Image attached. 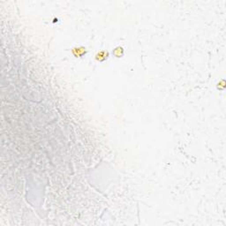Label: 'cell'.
Returning a JSON list of instances; mask_svg holds the SVG:
<instances>
[{"label":"cell","mask_w":226,"mask_h":226,"mask_svg":"<svg viewBox=\"0 0 226 226\" xmlns=\"http://www.w3.org/2000/svg\"><path fill=\"white\" fill-rule=\"evenodd\" d=\"M72 52L75 58H81V57H83V56L87 53V50H86L85 47L81 46V47H75V48H73Z\"/></svg>","instance_id":"6da1fadb"},{"label":"cell","mask_w":226,"mask_h":226,"mask_svg":"<svg viewBox=\"0 0 226 226\" xmlns=\"http://www.w3.org/2000/svg\"><path fill=\"white\" fill-rule=\"evenodd\" d=\"M124 53H125V50L121 46H118L113 50V55L115 56L116 58H121L124 56Z\"/></svg>","instance_id":"3957f363"},{"label":"cell","mask_w":226,"mask_h":226,"mask_svg":"<svg viewBox=\"0 0 226 226\" xmlns=\"http://www.w3.org/2000/svg\"><path fill=\"white\" fill-rule=\"evenodd\" d=\"M109 58V52L106 50H101L95 55V60L98 62H104Z\"/></svg>","instance_id":"7a4b0ae2"}]
</instances>
